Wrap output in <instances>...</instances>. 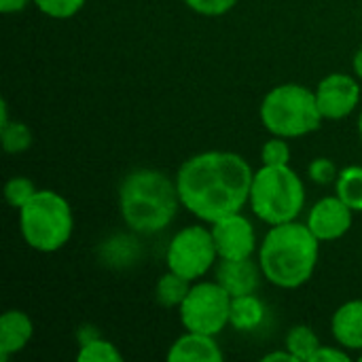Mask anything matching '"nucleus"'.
I'll list each match as a JSON object with an SVG mask.
<instances>
[{
    "mask_svg": "<svg viewBox=\"0 0 362 362\" xmlns=\"http://www.w3.org/2000/svg\"><path fill=\"white\" fill-rule=\"evenodd\" d=\"M216 261L218 252L212 231L204 225H189L174 233L165 252L168 269L187 278L189 282L202 280L214 267Z\"/></svg>",
    "mask_w": 362,
    "mask_h": 362,
    "instance_id": "6e6552de",
    "label": "nucleus"
},
{
    "mask_svg": "<svg viewBox=\"0 0 362 362\" xmlns=\"http://www.w3.org/2000/svg\"><path fill=\"white\" fill-rule=\"evenodd\" d=\"M261 163L263 165H288L291 163L288 138L272 136L261 148Z\"/></svg>",
    "mask_w": 362,
    "mask_h": 362,
    "instance_id": "b1692460",
    "label": "nucleus"
},
{
    "mask_svg": "<svg viewBox=\"0 0 362 362\" xmlns=\"http://www.w3.org/2000/svg\"><path fill=\"white\" fill-rule=\"evenodd\" d=\"M32 2L42 15L51 19H70L85 6L87 0H32Z\"/></svg>",
    "mask_w": 362,
    "mask_h": 362,
    "instance_id": "5701e85b",
    "label": "nucleus"
},
{
    "mask_svg": "<svg viewBox=\"0 0 362 362\" xmlns=\"http://www.w3.org/2000/svg\"><path fill=\"white\" fill-rule=\"evenodd\" d=\"M255 172L250 163L231 151H204L189 157L178 174L176 187L182 208L206 225L242 212L250 199Z\"/></svg>",
    "mask_w": 362,
    "mask_h": 362,
    "instance_id": "f257e3e1",
    "label": "nucleus"
},
{
    "mask_svg": "<svg viewBox=\"0 0 362 362\" xmlns=\"http://www.w3.org/2000/svg\"><path fill=\"white\" fill-rule=\"evenodd\" d=\"M182 2L193 13L204 17H221L238 4V0H182Z\"/></svg>",
    "mask_w": 362,
    "mask_h": 362,
    "instance_id": "a878e982",
    "label": "nucleus"
},
{
    "mask_svg": "<svg viewBox=\"0 0 362 362\" xmlns=\"http://www.w3.org/2000/svg\"><path fill=\"white\" fill-rule=\"evenodd\" d=\"M34 337V322L21 310H6L0 316V361L19 354Z\"/></svg>",
    "mask_w": 362,
    "mask_h": 362,
    "instance_id": "4468645a",
    "label": "nucleus"
},
{
    "mask_svg": "<svg viewBox=\"0 0 362 362\" xmlns=\"http://www.w3.org/2000/svg\"><path fill=\"white\" fill-rule=\"evenodd\" d=\"M176 178L153 168L129 172L119 187V210L125 225L136 233H159L176 218L180 208Z\"/></svg>",
    "mask_w": 362,
    "mask_h": 362,
    "instance_id": "7ed1b4c3",
    "label": "nucleus"
},
{
    "mask_svg": "<svg viewBox=\"0 0 362 362\" xmlns=\"http://www.w3.org/2000/svg\"><path fill=\"white\" fill-rule=\"evenodd\" d=\"M320 346H322V344H320L318 335H316L314 329L308 327V325H297V327H293V329L286 333V339H284V348H286L288 352H293L295 358L299 362L312 361V356L318 352Z\"/></svg>",
    "mask_w": 362,
    "mask_h": 362,
    "instance_id": "a211bd4d",
    "label": "nucleus"
},
{
    "mask_svg": "<svg viewBox=\"0 0 362 362\" xmlns=\"http://www.w3.org/2000/svg\"><path fill=\"white\" fill-rule=\"evenodd\" d=\"M358 136H361V142H362V110H361V115H358Z\"/></svg>",
    "mask_w": 362,
    "mask_h": 362,
    "instance_id": "2f4dec72",
    "label": "nucleus"
},
{
    "mask_svg": "<svg viewBox=\"0 0 362 362\" xmlns=\"http://www.w3.org/2000/svg\"><path fill=\"white\" fill-rule=\"evenodd\" d=\"M0 138H2L4 153H8V155H19L23 151H28L34 142V134L23 121H8L6 125H2Z\"/></svg>",
    "mask_w": 362,
    "mask_h": 362,
    "instance_id": "aec40b11",
    "label": "nucleus"
},
{
    "mask_svg": "<svg viewBox=\"0 0 362 362\" xmlns=\"http://www.w3.org/2000/svg\"><path fill=\"white\" fill-rule=\"evenodd\" d=\"M335 193L354 212H362V165H348L339 170L335 180Z\"/></svg>",
    "mask_w": 362,
    "mask_h": 362,
    "instance_id": "6ab92c4d",
    "label": "nucleus"
},
{
    "mask_svg": "<svg viewBox=\"0 0 362 362\" xmlns=\"http://www.w3.org/2000/svg\"><path fill=\"white\" fill-rule=\"evenodd\" d=\"M259 117L272 136L303 138L322 125V112L314 89L299 83H282L269 89L261 102Z\"/></svg>",
    "mask_w": 362,
    "mask_h": 362,
    "instance_id": "20e7f679",
    "label": "nucleus"
},
{
    "mask_svg": "<svg viewBox=\"0 0 362 362\" xmlns=\"http://www.w3.org/2000/svg\"><path fill=\"white\" fill-rule=\"evenodd\" d=\"M358 361H361V362H362V352H361V354H358Z\"/></svg>",
    "mask_w": 362,
    "mask_h": 362,
    "instance_id": "473e14b6",
    "label": "nucleus"
},
{
    "mask_svg": "<svg viewBox=\"0 0 362 362\" xmlns=\"http://www.w3.org/2000/svg\"><path fill=\"white\" fill-rule=\"evenodd\" d=\"M19 231L23 242L42 255L62 250L74 231V214L64 195L38 189L19 210Z\"/></svg>",
    "mask_w": 362,
    "mask_h": 362,
    "instance_id": "423d86ee",
    "label": "nucleus"
},
{
    "mask_svg": "<svg viewBox=\"0 0 362 362\" xmlns=\"http://www.w3.org/2000/svg\"><path fill=\"white\" fill-rule=\"evenodd\" d=\"M76 361L78 362H121L123 354L119 352V348L104 339V337H95L87 344L78 346L76 352Z\"/></svg>",
    "mask_w": 362,
    "mask_h": 362,
    "instance_id": "412c9836",
    "label": "nucleus"
},
{
    "mask_svg": "<svg viewBox=\"0 0 362 362\" xmlns=\"http://www.w3.org/2000/svg\"><path fill=\"white\" fill-rule=\"evenodd\" d=\"M354 214L356 212L335 193L312 206L305 225L320 242H335L352 229Z\"/></svg>",
    "mask_w": 362,
    "mask_h": 362,
    "instance_id": "9b49d317",
    "label": "nucleus"
},
{
    "mask_svg": "<svg viewBox=\"0 0 362 362\" xmlns=\"http://www.w3.org/2000/svg\"><path fill=\"white\" fill-rule=\"evenodd\" d=\"M231 295L214 282H195L182 305L178 308L180 322L185 331L204 333L216 337L229 325L231 314Z\"/></svg>",
    "mask_w": 362,
    "mask_h": 362,
    "instance_id": "0eeeda50",
    "label": "nucleus"
},
{
    "mask_svg": "<svg viewBox=\"0 0 362 362\" xmlns=\"http://www.w3.org/2000/svg\"><path fill=\"white\" fill-rule=\"evenodd\" d=\"M331 333L337 346L348 352H362V299L339 305L331 318Z\"/></svg>",
    "mask_w": 362,
    "mask_h": 362,
    "instance_id": "2eb2a0df",
    "label": "nucleus"
},
{
    "mask_svg": "<svg viewBox=\"0 0 362 362\" xmlns=\"http://www.w3.org/2000/svg\"><path fill=\"white\" fill-rule=\"evenodd\" d=\"M32 0H0V13L4 15H13V13H21Z\"/></svg>",
    "mask_w": 362,
    "mask_h": 362,
    "instance_id": "cd10ccee",
    "label": "nucleus"
},
{
    "mask_svg": "<svg viewBox=\"0 0 362 362\" xmlns=\"http://www.w3.org/2000/svg\"><path fill=\"white\" fill-rule=\"evenodd\" d=\"M218 259H250L257 250V231L242 212L218 218L210 225Z\"/></svg>",
    "mask_w": 362,
    "mask_h": 362,
    "instance_id": "9d476101",
    "label": "nucleus"
},
{
    "mask_svg": "<svg viewBox=\"0 0 362 362\" xmlns=\"http://www.w3.org/2000/svg\"><path fill=\"white\" fill-rule=\"evenodd\" d=\"M352 70H354V74L362 81V47L354 53V57H352Z\"/></svg>",
    "mask_w": 362,
    "mask_h": 362,
    "instance_id": "c756f323",
    "label": "nucleus"
},
{
    "mask_svg": "<svg viewBox=\"0 0 362 362\" xmlns=\"http://www.w3.org/2000/svg\"><path fill=\"white\" fill-rule=\"evenodd\" d=\"M191 284H193V282H189L187 278H182V276H178L176 272L168 269V272L159 278V282H157V286H155V299H157V303H159L161 308L178 310V308L182 305V301L187 299V295H189V291H191Z\"/></svg>",
    "mask_w": 362,
    "mask_h": 362,
    "instance_id": "f3484780",
    "label": "nucleus"
},
{
    "mask_svg": "<svg viewBox=\"0 0 362 362\" xmlns=\"http://www.w3.org/2000/svg\"><path fill=\"white\" fill-rule=\"evenodd\" d=\"M263 362H299L295 358V354L293 352H288L286 348L284 350H280V352H269V354H265L263 356Z\"/></svg>",
    "mask_w": 362,
    "mask_h": 362,
    "instance_id": "c85d7f7f",
    "label": "nucleus"
},
{
    "mask_svg": "<svg viewBox=\"0 0 362 362\" xmlns=\"http://www.w3.org/2000/svg\"><path fill=\"white\" fill-rule=\"evenodd\" d=\"M318 108L322 119L339 121L350 117L361 104V85L358 76L346 72H331L327 74L314 89Z\"/></svg>",
    "mask_w": 362,
    "mask_h": 362,
    "instance_id": "1a4fd4ad",
    "label": "nucleus"
},
{
    "mask_svg": "<svg viewBox=\"0 0 362 362\" xmlns=\"http://www.w3.org/2000/svg\"><path fill=\"white\" fill-rule=\"evenodd\" d=\"M352 356L341 346H320L310 362H350Z\"/></svg>",
    "mask_w": 362,
    "mask_h": 362,
    "instance_id": "bb28decb",
    "label": "nucleus"
},
{
    "mask_svg": "<svg viewBox=\"0 0 362 362\" xmlns=\"http://www.w3.org/2000/svg\"><path fill=\"white\" fill-rule=\"evenodd\" d=\"M36 191L38 189H36L32 178H28V176H13L4 185V202L19 212L34 197Z\"/></svg>",
    "mask_w": 362,
    "mask_h": 362,
    "instance_id": "4be33fe9",
    "label": "nucleus"
},
{
    "mask_svg": "<svg viewBox=\"0 0 362 362\" xmlns=\"http://www.w3.org/2000/svg\"><path fill=\"white\" fill-rule=\"evenodd\" d=\"M214 280L231 295V297H242L250 295L259 288V282L263 278L259 261L255 263L250 259H218Z\"/></svg>",
    "mask_w": 362,
    "mask_h": 362,
    "instance_id": "f8f14e48",
    "label": "nucleus"
},
{
    "mask_svg": "<svg viewBox=\"0 0 362 362\" xmlns=\"http://www.w3.org/2000/svg\"><path fill=\"white\" fill-rule=\"evenodd\" d=\"M11 119H8V106H6V100H2L0 102V127L2 125H6Z\"/></svg>",
    "mask_w": 362,
    "mask_h": 362,
    "instance_id": "7c9ffc66",
    "label": "nucleus"
},
{
    "mask_svg": "<svg viewBox=\"0 0 362 362\" xmlns=\"http://www.w3.org/2000/svg\"><path fill=\"white\" fill-rule=\"evenodd\" d=\"M225 358L212 335L187 331L168 350L170 362H221Z\"/></svg>",
    "mask_w": 362,
    "mask_h": 362,
    "instance_id": "ddd939ff",
    "label": "nucleus"
},
{
    "mask_svg": "<svg viewBox=\"0 0 362 362\" xmlns=\"http://www.w3.org/2000/svg\"><path fill=\"white\" fill-rule=\"evenodd\" d=\"M263 320H265V305L255 293L231 299L229 325L235 331H242V333L255 331L257 327H261Z\"/></svg>",
    "mask_w": 362,
    "mask_h": 362,
    "instance_id": "dca6fc26",
    "label": "nucleus"
},
{
    "mask_svg": "<svg viewBox=\"0 0 362 362\" xmlns=\"http://www.w3.org/2000/svg\"><path fill=\"white\" fill-rule=\"evenodd\" d=\"M248 206L269 227L297 221L305 208V185L291 165H261L252 178Z\"/></svg>",
    "mask_w": 362,
    "mask_h": 362,
    "instance_id": "39448f33",
    "label": "nucleus"
},
{
    "mask_svg": "<svg viewBox=\"0 0 362 362\" xmlns=\"http://www.w3.org/2000/svg\"><path fill=\"white\" fill-rule=\"evenodd\" d=\"M337 174H339V170H337L335 161L329 157H316L308 165V176L316 185H331L337 180Z\"/></svg>",
    "mask_w": 362,
    "mask_h": 362,
    "instance_id": "393cba45",
    "label": "nucleus"
},
{
    "mask_svg": "<svg viewBox=\"0 0 362 362\" xmlns=\"http://www.w3.org/2000/svg\"><path fill=\"white\" fill-rule=\"evenodd\" d=\"M320 240L305 223L272 225L259 246L263 278L284 291L301 288L314 276L320 261Z\"/></svg>",
    "mask_w": 362,
    "mask_h": 362,
    "instance_id": "f03ea898",
    "label": "nucleus"
}]
</instances>
